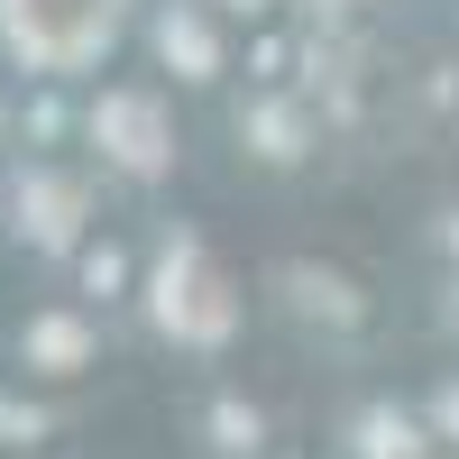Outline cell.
Masks as SVG:
<instances>
[{"label": "cell", "mask_w": 459, "mask_h": 459, "mask_svg": "<svg viewBox=\"0 0 459 459\" xmlns=\"http://www.w3.org/2000/svg\"><path fill=\"white\" fill-rule=\"evenodd\" d=\"M157 47H166V56H184V65H194V83H203V74H212V37H203L194 19H175V10H166V19H157Z\"/></svg>", "instance_id": "cell-1"}, {"label": "cell", "mask_w": 459, "mask_h": 459, "mask_svg": "<svg viewBox=\"0 0 459 459\" xmlns=\"http://www.w3.org/2000/svg\"><path fill=\"white\" fill-rule=\"evenodd\" d=\"M28 340H37L47 359H56V377H74V368H83V322H37Z\"/></svg>", "instance_id": "cell-2"}, {"label": "cell", "mask_w": 459, "mask_h": 459, "mask_svg": "<svg viewBox=\"0 0 459 459\" xmlns=\"http://www.w3.org/2000/svg\"><path fill=\"white\" fill-rule=\"evenodd\" d=\"M212 423H221V450H248V441H257V413H239V404H221Z\"/></svg>", "instance_id": "cell-3"}, {"label": "cell", "mask_w": 459, "mask_h": 459, "mask_svg": "<svg viewBox=\"0 0 459 459\" xmlns=\"http://www.w3.org/2000/svg\"><path fill=\"white\" fill-rule=\"evenodd\" d=\"M230 10H257V0H230Z\"/></svg>", "instance_id": "cell-4"}]
</instances>
